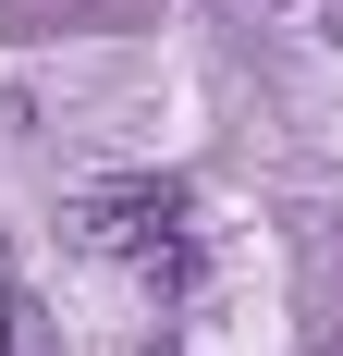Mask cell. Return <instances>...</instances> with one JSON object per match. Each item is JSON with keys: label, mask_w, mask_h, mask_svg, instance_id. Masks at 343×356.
I'll return each instance as SVG.
<instances>
[{"label": "cell", "mask_w": 343, "mask_h": 356, "mask_svg": "<svg viewBox=\"0 0 343 356\" xmlns=\"http://www.w3.org/2000/svg\"><path fill=\"white\" fill-rule=\"evenodd\" d=\"M86 234H99V258H123L147 295H196V270H208V234H196V197H184V184H99V197H86Z\"/></svg>", "instance_id": "6da1fadb"}, {"label": "cell", "mask_w": 343, "mask_h": 356, "mask_svg": "<svg viewBox=\"0 0 343 356\" xmlns=\"http://www.w3.org/2000/svg\"><path fill=\"white\" fill-rule=\"evenodd\" d=\"M319 356H343V320H331V332H319Z\"/></svg>", "instance_id": "7a4b0ae2"}]
</instances>
